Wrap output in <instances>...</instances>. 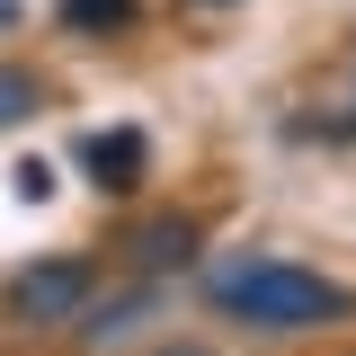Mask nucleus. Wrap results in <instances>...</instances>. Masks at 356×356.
<instances>
[{
  "instance_id": "1",
  "label": "nucleus",
  "mask_w": 356,
  "mask_h": 356,
  "mask_svg": "<svg viewBox=\"0 0 356 356\" xmlns=\"http://www.w3.org/2000/svg\"><path fill=\"white\" fill-rule=\"evenodd\" d=\"M214 312L241 321V330H339L356 312V294L294 267V259H241L214 276Z\"/></svg>"
},
{
  "instance_id": "2",
  "label": "nucleus",
  "mask_w": 356,
  "mask_h": 356,
  "mask_svg": "<svg viewBox=\"0 0 356 356\" xmlns=\"http://www.w3.org/2000/svg\"><path fill=\"white\" fill-rule=\"evenodd\" d=\"M89 294H98V267L89 259H44V267H27V276L9 285V321H27V330H72Z\"/></svg>"
},
{
  "instance_id": "3",
  "label": "nucleus",
  "mask_w": 356,
  "mask_h": 356,
  "mask_svg": "<svg viewBox=\"0 0 356 356\" xmlns=\"http://www.w3.org/2000/svg\"><path fill=\"white\" fill-rule=\"evenodd\" d=\"M81 170H89V187H98V196H134V187L152 178V143H143L134 125L89 134V143H81Z\"/></svg>"
},
{
  "instance_id": "4",
  "label": "nucleus",
  "mask_w": 356,
  "mask_h": 356,
  "mask_svg": "<svg viewBox=\"0 0 356 356\" xmlns=\"http://www.w3.org/2000/svg\"><path fill=\"white\" fill-rule=\"evenodd\" d=\"M125 259H134V267H152V276H161V267H187V259H196V222H187V214H152V222H134V232H125Z\"/></svg>"
},
{
  "instance_id": "5",
  "label": "nucleus",
  "mask_w": 356,
  "mask_h": 356,
  "mask_svg": "<svg viewBox=\"0 0 356 356\" xmlns=\"http://www.w3.org/2000/svg\"><path fill=\"white\" fill-rule=\"evenodd\" d=\"M143 18V0H63V27L72 36H125Z\"/></svg>"
},
{
  "instance_id": "6",
  "label": "nucleus",
  "mask_w": 356,
  "mask_h": 356,
  "mask_svg": "<svg viewBox=\"0 0 356 356\" xmlns=\"http://www.w3.org/2000/svg\"><path fill=\"white\" fill-rule=\"evenodd\" d=\"M143 312H152V294H116V303H81V321H72V330H81V339H125Z\"/></svg>"
},
{
  "instance_id": "7",
  "label": "nucleus",
  "mask_w": 356,
  "mask_h": 356,
  "mask_svg": "<svg viewBox=\"0 0 356 356\" xmlns=\"http://www.w3.org/2000/svg\"><path fill=\"white\" fill-rule=\"evenodd\" d=\"M36 107H44V81L27 63H0V125H27Z\"/></svg>"
},
{
  "instance_id": "8",
  "label": "nucleus",
  "mask_w": 356,
  "mask_h": 356,
  "mask_svg": "<svg viewBox=\"0 0 356 356\" xmlns=\"http://www.w3.org/2000/svg\"><path fill=\"white\" fill-rule=\"evenodd\" d=\"M18 196L44 205V196H54V170H44V161H18Z\"/></svg>"
},
{
  "instance_id": "9",
  "label": "nucleus",
  "mask_w": 356,
  "mask_h": 356,
  "mask_svg": "<svg viewBox=\"0 0 356 356\" xmlns=\"http://www.w3.org/2000/svg\"><path fill=\"white\" fill-rule=\"evenodd\" d=\"M187 9H232V0H187Z\"/></svg>"
},
{
  "instance_id": "10",
  "label": "nucleus",
  "mask_w": 356,
  "mask_h": 356,
  "mask_svg": "<svg viewBox=\"0 0 356 356\" xmlns=\"http://www.w3.org/2000/svg\"><path fill=\"white\" fill-rule=\"evenodd\" d=\"M161 356H205V348H161Z\"/></svg>"
}]
</instances>
